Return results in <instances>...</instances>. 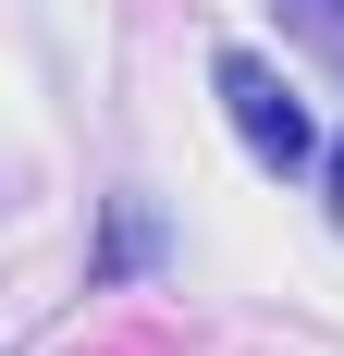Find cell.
<instances>
[{"mask_svg":"<svg viewBox=\"0 0 344 356\" xmlns=\"http://www.w3.org/2000/svg\"><path fill=\"white\" fill-rule=\"evenodd\" d=\"M209 86H221V123H234L246 136V160H258V172H308V111H295V86H283L271 62H246V49H221V62H209Z\"/></svg>","mask_w":344,"mask_h":356,"instance_id":"obj_1","label":"cell"},{"mask_svg":"<svg viewBox=\"0 0 344 356\" xmlns=\"http://www.w3.org/2000/svg\"><path fill=\"white\" fill-rule=\"evenodd\" d=\"M271 13H283L295 37H320V49H344V0H271Z\"/></svg>","mask_w":344,"mask_h":356,"instance_id":"obj_2","label":"cell"},{"mask_svg":"<svg viewBox=\"0 0 344 356\" xmlns=\"http://www.w3.org/2000/svg\"><path fill=\"white\" fill-rule=\"evenodd\" d=\"M136 258H160V221H136V209H123V221H111V270H136Z\"/></svg>","mask_w":344,"mask_h":356,"instance_id":"obj_3","label":"cell"},{"mask_svg":"<svg viewBox=\"0 0 344 356\" xmlns=\"http://www.w3.org/2000/svg\"><path fill=\"white\" fill-rule=\"evenodd\" d=\"M332 209H344V147H332Z\"/></svg>","mask_w":344,"mask_h":356,"instance_id":"obj_4","label":"cell"}]
</instances>
